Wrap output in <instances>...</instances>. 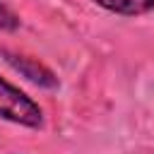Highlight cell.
<instances>
[{
  "label": "cell",
  "instance_id": "obj_1",
  "mask_svg": "<svg viewBox=\"0 0 154 154\" xmlns=\"http://www.w3.org/2000/svg\"><path fill=\"white\" fill-rule=\"evenodd\" d=\"M0 120H7L19 128L41 130L43 128V108L26 91L0 77Z\"/></svg>",
  "mask_w": 154,
  "mask_h": 154
},
{
  "label": "cell",
  "instance_id": "obj_2",
  "mask_svg": "<svg viewBox=\"0 0 154 154\" xmlns=\"http://www.w3.org/2000/svg\"><path fill=\"white\" fill-rule=\"evenodd\" d=\"M0 55L2 60L19 75L24 77L26 82L41 87V89H58L60 87V79L58 75L41 60L31 58V55H24V53H17V51H10V48H0Z\"/></svg>",
  "mask_w": 154,
  "mask_h": 154
},
{
  "label": "cell",
  "instance_id": "obj_3",
  "mask_svg": "<svg viewBox=\"0 0 154 154\" xmlns=\"http://www.w3.org/2000/svg\"><path fill=\"white\" fill-rule=\"evenodd\" d=\"M91 2L111 14H120V17H140V14L154 12V0H91Z\"/></svg>",
  "mask_w": 154,
  "mask_h": 154
},
{
  "label": "cell",
  "instance_id": "obj_4",
  "mask_svg": "<svg viewBox=\"0 0 154 154\" xmlns=\"http://www.w3.org/2000/svg\"><path fill=\"white\" fill-rule=\"evenodd\" d=\"M19 24H22L19 14H17L14 10H10V7L0 0V31L12 34V31H17V29H19Z\"/></svg>",
  "mask_w": 154,
  "mask_h": 154
}]
</instances>
